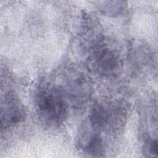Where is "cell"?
<instances>
[{"label":"cell","mask_w":158,"mask_h":158,"mask_svg":"<svg viewBox=\"0 0 158 158\" xmlns=\"http://www.w3.org/2000/svg\"><path fill=\"white\" fill-rule=\"evenodd\" d=\"M35 106L40 120L49 128L59 127L64 122L68 114L64 95L53 86L45 85L38 89Z\"/></svg>","instance_id":"1"},{"label":"cell","mask_w":158,"mask_h":158,"mask_svg":"<svg viewBox=\"0 0 158 158\" xmlns=\"http://www.w3.org/2000/svg\"><path fill=\"white\" fill-rule=\"evenodd\" d=\"M111 118L109 111L102 104H95L91 111L89 122L95 130H104Z\"/></svg>","instance_id":"4"},{"label":"cell","mask_w":158,"mask_h":158,"mask_svg":"<svg viewBox=\"0 0 158 158\" xmlns=\"http://www.w3.org/2000/svg\"><path fill=\"white\" fill-rule=\"evenodd\" d=\"M122 60L117 51L99 43L94 47L89 58V66L94 73L104 77H113L122 68Z\"/></svg>","instance_id":"2"},{"label":"cell","mask_w":158,"mask_h":158,"mask_svg":"<svg viewBox=\"0 0 158 158\" xmlns=\"http://www.w3.org/2000/svg\"><path fill=\"white\" fill-rule=\"evenodd\" d=\"M25 109L19 98L12 93H7L1 103V128L14 127L25 119Z\"/></svg>","instance_id":"3"},{"label":"cell","mask_w":158,"mask_h":158,"mask_svg":"<svg viewBox=\"0 0 158 158\" xmlns=\"http://www.w3.org/2000/svg\"><path fill=\"white\" fill-rule=\"evenodd\" d=\"M87 154L94 157L102 156L104 153V143L102 138L97 133L92 135L85 147Z\"/></svg>","instance_id":"5"},{"label":"cell","mask_w":158,"mask_h":158,"mask_svg":"<svg viewBox=\"0 0 158 158\" xmlns=\"http://www.w3.org/2000/svg\"><path fill=\"white\" fill-rule=\"evenodd\" d=\"M148 152L152 156H157V143L156 140H151L148 142L147 146Z\"/></svg>","instance_id":"6"}]
</instances>
